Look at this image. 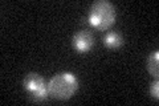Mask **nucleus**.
Segmentation results:
<instances>
[{"label": "nucleus", "instance_id": "obj_1", "mask_svg": "<svg viewBox=\"0 0 159 106\" xmlns=\"http://www.w3.org/2000/svg\"><path fill=\"white\" fill-rule=\"evenodd\" d=\"M80 88L78 78L70 72H61L54 74L48 81V92L52 98L66 101L72 98Z\"/></svg>", "mask_w": 159, "mask_h": 106}, {"label": "nucleus", "instance_id": "obj_2", "mask_svg": "<svg viewBox=\"0 0 159 106\" xmlns=\"http://www.w3.org/2000/svg\"><path fill=\"white\" fill-rule=\"evenodd\" d=\"M116 8L107 0H97L89 9V24L98 31H106L116 23Z\"/></svg>", "mask_w": 159, "mask_h": 106}, {"label": "nucleus", "instance_id": "obj_3", "mask_svg": "<svg viewBox=\"0 0 159 106\" xmlns=\"http://www.w3.org/2000/svg\"><path fill=\"white\" fill-rule=\"evenodd\" d=\"M23 85L34 101H43L49 95L48 84L39 73H28L23 80Z\"/></svg>", "mask_w": 159, "mask_h": 106}, {"label": "nucleus", "instance_id": "obj_4", "mask_svg": "<svg viewBox=\"0 0 159 106\" xmlns=\"http://www.w3.org/2000/svg\"><path fill=\"white\" fill-rule=\"evenodd\" d=\"M94 45V37L89 31H78L73 36V48L80 53L89 52Z\"/></svg>", "mask_w": 159, "mask_h": 106}, {"label": "nucleus", "instance_id": "obj_5", "mask_svg": "<svg viewBox=\"0 0 159 106\" xmlns=\"http://www.w3.org/2000/svg\"><path fill=\"white\" fill-rule=\"evenodd\" d=\"M103 44L107 48H111V49L119 48L121 45H123V37L117 32H109L103 37Z\"/></svg>", "mask_w": 159, "mask_h": 106}, {"label": "nucleus", "instance_id": "obj_6", "mask_svg": "<svg viewBox=\"0 0 159 106\" xmlns=\"http://www.w3.org/2000/svg\"><path fill=\"white\" fill-rule=\"evenodd\" d=\"M147 70L152 77H158L159 74V52L154 50L147 58Z\"/></svg>", "mask_w": 159, "mask_h": 106}, {"label": "nucleus", "instance_id": "obj_7", "mask_svg": "<svg viewBox=\"0 0 159 106\" xmlns=\"http://www.w3.org/2000/svg\"><path fill=\"white\" fill-rule=\"evenodd\" d=\"M150 95L154 99L159 98V81L158 80H155V81L150 85Z\"/></svg>", "mask_w": 159, "mask_h": 106}]
</instances>
